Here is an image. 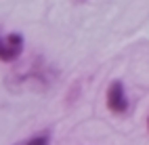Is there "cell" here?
Here are the masks:
<instances>
[{"mask_svg": "<svg viewBox=\"0 0 149 145\" xmlns=\"http://www.w3.org/2000/svg\"><path fill=\"white\" fill-rule=\"evenodd\" d=\"M23 36L21 34H4L0 36V61L11 63L19 59V55L23 53Z\"/></svg>", "mask_w": 149, "mask_h": 145, "instance_id": "obj_3", "label": "cell"}, {"mask_svg": "<svg viewBox=\"0 0 149 145\" xmlns=\"http://www.w3.org/2000/svg\"><path fill=\"white\" fill-rule=\"evenodd\" d=\"M48 143H51V137H48L46 132H42V135H36V137L27 139V141L19 143V145H48Z\"/></svg>", "mask_w": 149, "mask_h": 145, "instance_id": "obj_4", "label": "cell"}, {"mask_svg": "<svg viewBox=\"0 0 149 145\" xmlns=\"http://www.w3.org/2000/svg\"><path fill=\"white\" fill-rule=\"evenodd\" d=\"M55 80V70L48 67L42 59H36L21 70H17L11 78V89L13 86H27V89H48Z\"/></svg>", "mask_w": 149, "mask_h": 145, "instance_id": "obj_1", "label": "cell"}, {"mask_svg": "<svg viewBox=\"0 0 149 145\" xmlns=\"http://www.w3.org/2000/svg\"><path fill=\"white\" fill-rule=\"evenodd\" d=\"M147 128H149V120H147Z\"/></svg>", "mask_w": 149, "mask_h": 145, "instance_id": "obj_5", "label": "cell"}, {"mask_svg": "<svg viewBox=\"0 0 149 145\" xmlns=\"http://www.w3.org/2000/svg\"><path fill=\"white\" fill-rule=\"evenodd\" d=\"M105 101H107V109L111 114H116V116H124L128 112V107H130L128 97H126V89H124V84L120 80H113L109 84Z\"/></svg>", "mask_w": 149, "mask_h": 145, "instance_id": "obj_2", "label": "cell"}]
</instances>
